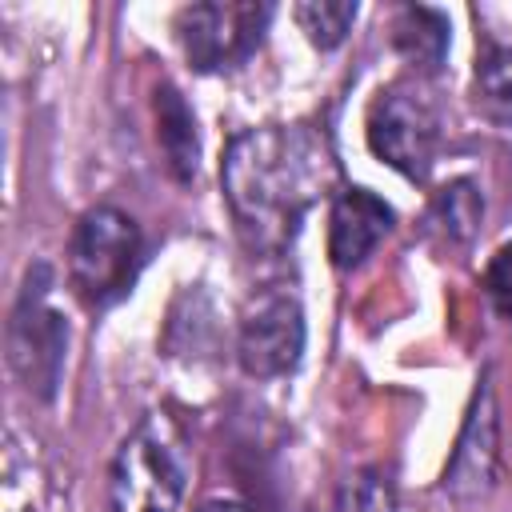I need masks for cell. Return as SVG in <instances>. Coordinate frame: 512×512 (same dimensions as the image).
Here are the masks:
<instances>
[{
    "label": "cell",
    "mask_w": 512,
    "mask_h": 512,
    "mask_svg": "<svg viewBox=\"0 0 512 512\" xmlns=\"http://www.w3.org/2000/svg\"><path fill=\"white\" fill-rule=\"evenodd\" d=\"M340 164L312 124H264L228 140L220 184L240 236L260 252L292 244L300 220L336 188Z\"/></svg>",
    "instance_id": "6da1fadb"
},
{
    "label": "cell",
    "mask_w": 512,
    "mask_h": 512,
    "mask_svg": "<svg viewBox=\"0 0 512 512\" xmlns=\"http://www.w3.org/2000/svg\"><path fill=\"white\" fill-rule=\"evenodd\" d=\"M188 484V464L180 436L168 416H148L136 424V432L120 444L112 472H108V496L112 512H176Z\"/></svg>",
    "instance_id": "7a4b0ae2"
},
{
    "label": "cell",
    "mask_w": 512,
    "mask_h": 512,
    "mask_svg": "<svg viewBox=\"0 0 512 512\" xmlns=\"http://www.w3.org/2000/svg\"><path fill=\"white\" fill-rule=\"evenodd\" d=\"M140 252L144 240L128 212L108 204L88 208L68 244V276L76 296L92 308L116 304L140 272Z\"/></svg>",
    "instance_id": "3957f363"
},
{
    "label": "cell",
    "mask_w": 512,
    "mask_h": 512,
    "mask_svg": "<svg viewBox=\"0 0 512 512\" xmlns=\"http://www.w3.org/2000/svg\"><path fill=\"white\" fill-rule=\"evenodd\" d=\"M48 288H52V268L32 264L8 320V364L20 376V384L40 400L56 392L68 348V328L60 312L48 308Z\"/></svg>",
    "instance_id": "277c9868"
},
{
    "label": "cell",
    "mask_w": 512,
    "mask_h": 512,
    "mask_svg": "<svg viewBox=\"0 0 512 512\" xmlns=\"http://www.w3.org/2000/svg\"><path fill=\"white\" fill-rule=\"evenodd\" d=\"M368 148L400 176L424 180L440 148V116L432 96L408 80L384 88L368 108Z\"/></svg>",
    "instance_id": "5b68a950"
},
{
    "label": "cell",
    "mask_w": 512,
    "mask_h": 512,
    "mask_svg": "<svg viewBox=\"0 0 512 512\" xmlns=\"http://www.w3.org/2000/svg\"><path fill=\"white\" fill-rule=\"evenodd\" d=\"M272 20V4L256 0H208L180 8L176 16V36L196 72H224L244 64Z\"/></svg>",
    "instance_id": "8992f818"
},
{
    "label": "cell",
    "mask_w": 512,
    "mask_h": 512,
    "mask_svg": "<svg viewBox=\"0 0 512 512\" xmlns=\"http://www.w3.org/2000/svg\"><path fill=\"white\" fill-rule=\"evenodd\" d=\"M236 356L248 376L272 380L300 364L304 356V308L288 288L256 292L240 312Z\"/></svg>",
    "instance_id": "52a82bcc"
},
{
    "label": "cell",
    "mask_w": 512,
    "mask_h": 512,
    "mask_svg": "<svg viewBox=\"0 0 512 512\" xmlns=\"http://www.w3.org/2000/svg\"><path fill=\"white\" fill-rule=\"evenodd\" d=\"M496 468H500V416H496L492 372H484L472 392V404H468L464 428L456 436V448L448 456L440 488L452 500H480L492 492Z\"/></svg>",
    "instance_id": "ba28073f"
},
{
    "label": "cell",
    "mask_w": 512,
    "mask_h": 512,
    "mask_svg": "<svg viewBox=\"0 0 512 512\" xmlns=\"http://www.w3.org/2000/svg\"><path fill=\"white\" fill-rule=\"evenodd\" d=\"M392 208L368 192V188H344L332 200V216H328V256L340 272L360 268L376 244L392 232Z\"/></svg>",
    "instance_id": "9c48e42d"
},
{
    "label": "cell",
    "mask_w": 512,
    "mask_h": 512,
    "mask_svg": "<svg viewBox=\"0 0 512 512\" xmlns=\"http://www.w3.org/2000/svg\"><path fill=\"white\" fill-rule=\"evenodd\" d=\"M152 112H156V144L164 152V164L168 172L188 184L200 168V136H196V116L192 108L184 104V96L172 88V84H160L156 88V100H152Z\"/></svg>",
    "instance_id": "30bf717a"
},
{
    "label": "cell",
    "mask_w": 512,
    "mask_h": 512,
    "mask_svg": "<svg viewBox=\"0 0 512 512\" xmlns=\"http://www.w3.org/2000/svg\"><path fill=\"white\" fill-rule=\"evenodd\" d=\"M392 44L412 68L436 72L444 64V52H448V20H444V12L424 8V4H404L396 12V20H392Z\"/></svg>",
    "instance_id": "8fae6325"
},
{
    "label": "cell",
    "mask_w": 512,
    "mask_h": 512,
    "mask_svg": "<svg viewBox=\"0 0 512 512\" xmlns=\"http://www.w3.org/2000/svg\"><path fill=\"white\" fill-rule=\"evenodd\" d=\"M472 100L484 120L512 128V44H492L480 52Z\"/></svg>",
    "instance_id": "7c38bea8"
},
{
    "label": "cell",
    "mask_w": 512,
    "mask_h": 512,
    "mask_svg": "<svg viewBox=\"0 0 512 512\" xmlns=\"http://www.w3.org/2000/svg\"><path fill=\"white\" fill-rule=\"evenodd\" d=\"M356 12H360L356 0H304V4L292 8L300 32H304L308 44L320 48V52H332V48L348 36Z\"/></svg>",
    "instance_id": "4fadbf2b"
},
{
    "label": "cell",
    "mask_w": 512,
    "mask_h": 512,
    "mask_svg": "<svg viewBox=\"0 0 512 512\" xmlns=\"http://www.w3.org/2000/svg\"><path fill=\"white\" fill-rule=\"evenodd\" d=\"M480 216H484V200H480L476 184H468V180H452L448 188H440V192H436L432 224H436L448 240H456V244L472 240V232H476Z\"/></svg>",
    "instance_id": "5bb4252c"
},
{
    "label": "cell",
    "mask_w": 512,
    "mask_h": 512,
    "mask_svg": "<svg viewBox=\"0 0 512 512\" xmlns=\"http://www.w3.org/2000/svg\"><path fill=\"white\" fill-rule=\"evenodd\" d=\"M484 292L492 300V308L512 320V240L496 248V256L488 260V272H484Z\"/></svg>",
    "instance_id": "9a60e30c"
},
{
    "label": "cell",
    "mask_w": 512,
    "mask_h": 512,
    "mask_svg": "<svg viewBox=\"0 0 512 512\" xmlns=\"http://www.w3.org/2000/svg\"><path fill=\"white\" fill-rule=\"evenodd\" d=\"M344 512H396V504H392V492H388L384 480H376V476H356L352 488H348Z\"/></svg>",
    "instance_id": "2e32d148"
},
{
    "label": "cell",
    "mask_w": 512,
    "mask_h": 512,
    "mask_svg": "<svg viewBox=\"0 0 512 512\" xmlns=\"http://www.w3.org/2000/svg\"><path fill=\"white\" fill-rule=\"evenodd\" d=\"M196 512H248V508L236 504V500H208V504H200Z\"/></svg>",
    "instance_id": "e0dca14e"
}]
</instances>
